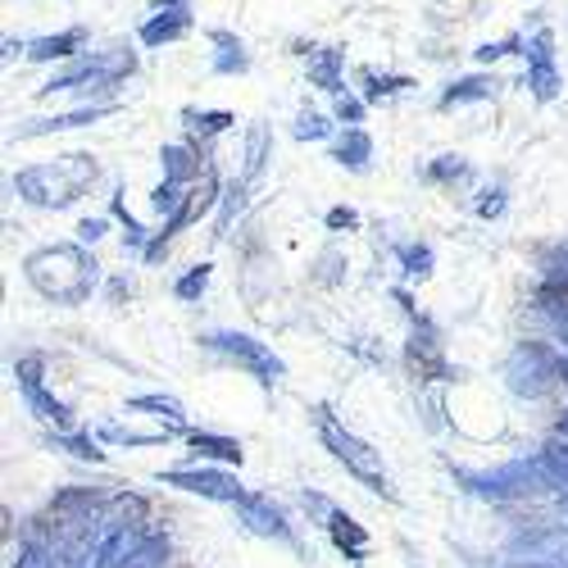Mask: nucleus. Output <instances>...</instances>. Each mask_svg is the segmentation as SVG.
<instances>
[{
    "label": "nucleus",
    "mask_w": 568,
    "mask_h": 568,
    "mask_svg": "<svg viewBox=\"0 0 568 568\" xmlns=\"http://www.w3.org/2000/svg\"><path fill=\"white\" fill-rule=\"evenodd\" d=\"M323 442L333 446V455H337L342 464H351V473H359V478H364L373 491H387V473H383V464H377V455H373L364 442H355L351 433H342L327 414H323Z\"/></svg>",
    "instance_id": "f257e3e1"
},
{
    "label": "nucleus",
    "mask_w": 568,
    "mask_h": 568,
    "mask_svg": "<svg viewBox=\"0 0 568 568\" xmlns=\"http://www.w3.org/2000/svg\"><path fill=\"white\" fill-rule=\"evenodd\" d=\"M214 346L219 351H227L232 359H242V364H251L255 373H260V383H273V377L282 373V364L268 355V351H260L251 337H214Z\"/></svg>",
    "instance_id": "f03ea898"
},
{
    "label": "nucleus",
    "mask_w": 568,
    "mask_h": 568,
    "mask_svg": "<svg viewBox=\"0 0 568 568\" xmlns=\"http://www.w3.org/2000/svg\"><path fill=\"white\" fill-rule=\"evenodd\" d=\"M173 487H186V491H201V496H214V500H242V487L227 483V478H214V473H169Z\"/></svg>",
    "instance_id": "7ed1b4c3"
},
{
    "label": "nucleus",
    "mask_w": 568,
    "mask_h": 568,
    "mask_svg": "<svg viewBox=\"0 0 568 568\" xmlns=\"http://www.w3.org/2000/svg\"><path fill=\"white\" fill-rule=\"evenodd\" d=\"M550 37H537V73H532V82H537V97L541 101H550L555 97V69H550Z\"/></svg>",
    "instance_id": "20e7f679"
},
{
    "label": "nucleus",
    "mask_w": 568,
    "mask_h": 568,
    "mask_svg": "<svg viewBox=\"0 0 568 568\" xmlns=\"http://www.w3.org/2000/svg\"><path fill=\"white\" fill-rule=\"evenodd\" d=\"M182 32H186V14H182V10H169V19L146 23V32H141V37L155 45V41H173V37H182Z\"/></svg>",
    "instance_id": "39448f33"
},
{
    "label": "nucleus",
    "mask_w": 568,
    "mask_h": 568,
    "mask_svg": "<svg viewBox=\"0 0 568 568\" xmlns=\"http://www.w3.org/2000/svg\"><path fill=\"white\" fill-rule=\"evenodd\" d=\"M78 41H82V37H78V32H69V37H55V41H41L32 55H37V60H45V55H69Z\"/></svg>",
    "instance_id": "423d86ee"
},
{
    "label": "nucleus",
    "mask_w": 568,
    "mask_h": 568,
    "mask_svg": "<svg viewBox=\"0 0 568 568\" xmlns=\"http://www.w3.org/2000/svg\"><path fill=\"white\" fill-rule=\"evenodd\" d=\"M205 277H210V273H205V268H196V273L178 287V296H196V292H205Z\"/></svg>",
    "instance_id": "0eeeda50"
},
{
    "label": "nucleus",
    "mask_w": 568,
    "mask_h": 568,
    "mask_svg": "<svg viewBox=\"0 0 568 568\" xmlns=\"http://www.w3.org/2000/svg\"><path fill=\"white\" fill-rule=\"evenodd\" d=\"M301 136H323V119H314V114H310V119H305V128H301Z\"/></svg>",
    "instance_id": "6e6552de"
},
{
    "label": "nucleus",
    "mask_w": 568,
    "mask_h": 568,
    "mask_svg": "<svg viewBox=\"0 0 568 568\" xmlns=\"http://www.w3.org/2000/svg\"><path fill=\"white\" fill-rule=\"evenodd\" d=\"M342 223L351 227V223H355V214H351V210H337V214H333V227H342Z\"/></svg>",
    "instance_id": "1a4fd4ad"
}]
</instances>
